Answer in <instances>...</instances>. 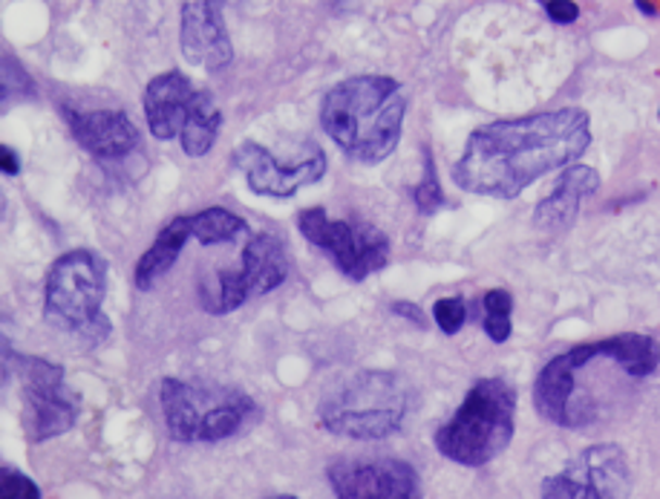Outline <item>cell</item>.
Returning <instances> with one entry per match:
<instances>
[{
	"instance_id": "25",
	"label": "cell",
	"mask_w": 660,
	"mask_h": 499,
	"mask_svg": "<svg viewBox=\"0 0 660 499\" xmlns=\"http://www.w3.org/2000/svg\"><path fill=\"white\" fill-rule=\"evenodd\" d=\"M545 15L551 17L554 24H574L580 17V7L574 0H548L545 3Z\"/></svg>"
},
{
	"instance_id": "18",
	"label": "cell",
	"mask_w": 660,
	"mask_h": 499,
	"mask_svg": "<svg viewBox=\"0 0 660 499\" xmlns=\"http://www.w3.org/2000/svg\"><path fill=\"white\" fill-rule=\"evenodd\" d=\"M219 127H223V111L208 90H200L193 99L191 116L182 127V136H179V148L185 151V156L200 159V156L211 153V148L217 144Z\"/></svg>"
},
{
	"instance_id": "3",
	"label": "cell",
	"mask_w": 660,
	"mask_h": 499,
	"mask_svg": "<svg viewBox=\"0 0 660 499\" xmlns=\"http://www.w3.org/2000/svg\"><path fill=\"white\" fill-rule=\"evenodd\" d=\"M517 431V389L487 375L468 389L450 422L435 431V450L461 468H485L502 457Z\"/></svg>"
},
{
	"instance_id": "23",
	"label": "cell",
	"mask_w": 660,
	"mask_h": 499,
	"mask_svg": "<svg viewBox=\"0 0 660 499\" xmlns=\"http://www.w3.org/2000/svg\"><path fill=\"white\" fill-rule=\"evenodd\" d=\"M433 318L444 335H456L468 321V306L461 297H442L433 304Z\"/></svg>"
},
{
	"instance_id": "26",
	"label": "cell",
	"mask_w": 660,
	"mask_h": 499,
	"mask_svg": "<svg viewBox=\"0 0 660 499\" xmlns=\"http://www.w3.org/2000/svg\"><path fill=\"white\" fill-rule=\"evenodd\" d=\"M393 312L402 315V318H407L410 323H416V327H421L424 330V315H421V309L412 304H404V300H398V304H393Z\"/></svg>"
},
{
	"instance_id": "13",
	"label": "cell",
	"mask_w": 660,
	"mask_h": 499,
	"mask_svg": "<svg viewBox=\"0 0 660 499\" xmlns=\"http://www.w3.org/2000/svg\"><path fill=\"white\" fill-rule=\"evenodd\" d=\"M179 47L188 64L205 73H223L234 61V43L226 26V0H185L179 15Z\"/></svg>"
},
{
	"instance_id": "27",
	"label": "cell",
	"mask_w": 660,
	"mask_h": 499,
	"mask_svg": "<svg viewBox=\"0 0 660 499\" xmlns=\"http://www.w3.org/2000/svg\"><path fill=\"white\" fill-rule=\"evenodd\" d=\"M0 156H3V174L7 177H15L17 170H21V159H17V153L9 148V144H3L0 148Z\"/></svg>"
},
{
	"instance_id": "12",
	"label": "cell",
	"mask_w": 660,
	"mask_h": 499,
	"mask_svg": "<svg viewBox=\"0 0 660 499\" xmlns=\"http://www.w3.org/2000/svg\"><path fill=\"white\" fill-rule=\"evenodd\" d=\"M334 497L412 499L421 494L416 468L404 459H338L327 468Z\"/></svg>"
},
{
	"instance_id": "1",
	"label": "cell",
	"mask_w": 660,
	"mask_h": 499,
	"mask_svg": "<svg viewBox=\"0 0 660 499\" xmlns=\"http://www.w3.org/2000/svg\"><path fill=\"white\" fill-rule=\"evenodd\" d=\"M588 144L592 121L580 107L491 121L468 136L453 182L468 194L513 200L545 174L574 165Z\"/></svg>"
},
{
	"instance_id": "22",
	"label": "cell",
	"mask_w": 660,
	"mask_h": 499,
	"mask_svg": "<svg viewBox=\"0 0 660 499\" xmlns=\"http://www.w3.org/2000/svg\"><path fill=\"white\" fill-rule=\"evenodd\" d=\"M412 203L421 214H435L444 205L442 185H439V177H435L433 153L430 151H424V179L412 188Z\"/></svg>"
},
{
	"instance_id": "4",
	"label": "cell",
	"mask_w": 660,
	"mask_h": 499,
	"mask_svg": "<svg viewBox=\"0 0 660 499\" xmlns=\"http://www.w3.org/2000/svg\"><path fill=\"white\" fill-rule=\"evenodd\" d=\"M410 410V389L395 373L364 370L320 398L318 419L332 436L378 442L393 436Z\"/></svg>"
},
{
	"instance_id": "10",
	"label": "cell",
	"mask_w": 660,
	"mask_h": 499,
	"mask_svg": "<svg viewBox=\"0 0 660 499\" xmlns=\"http://www.w3.org/2000/svg\"><path fill=\"white\" fill-rule=\"evenodd\" d=\"M632 491V471L620 445L600 442L566 462L560 474L543 483L545 499H611Z\"/></svg>"
},
{
	"instance_id": "11",
	"label": "cell",
	"mask_w": 660,
	"mask_h": 499,
	"mask_svg": "<svg viewBox=\"0 0 660 499\" xmlns=\"http://www.w3.org/2000/svg\"><path fill=\"white\" fill-rule=\"evenodd\" d=\"M240 174L245 177L249 188L257 196H271V200H289L301 188L315 185L327 177V156L318 148H309L303 159L283 162L275 153H268L263 144L243 142L231 156Z\"/></svg>"
},
{
	"instance_id": "9",
	"label": "cell",
	"mask_w": 660,
	"mask_h": 499,
	"mask_svg": "<svg viewBox=\"0 0 660 499\" xmlns=\"http://www.w3.org/2000/svg\"><path fill=\"white\" fill-rule=\"evenodd\" d=\"M292 271L289 248L275 234H254L245 243L240 269H223L217 274L214 292L202 289V309L211 315H231L251 297H263L285 283Z\"/></svg>"
},
{
	"instance_id": "17",
	"label": "cell",
	"mask_w": 660,
	"mask_h": 499,
	"mask_svg": "<svg viewBox=\"0 0 660 499\" xmlns=\"http://www.w3.org/2000/svg\"><path fill=\"white\" fill-rule=\"evenodd\" d=\"M191 238V214H179V217L167 222L165 229L156 234V240H153V246L136 263V289L151 292V289L165 278L167 271L174 269L179 254H182V248L188 246V240Z\"/></svg>"
},
{
	"instance_id": "2",
	"label": "cell",
	"mask_w": 660,
	"mask_h": 499,
	"mask_svg": "<svg viewBox=\"0 0 660 499\" xmlns=\"http://www.w3.org/2000/svg\"><path fill=\"white\" fill-rule=\"evenodd\" d=\"M407 99L393 76L343 78L320 102V125L360 165L390 159L402 142Z\"/></svg>"
},
{
	"instance_id": "20",
	"label": "cell",
	"mask_w": 660,
	"mask_h": 499,
	"mask_svg": "<svg viewBox=\"0 0 660 499\" xmlns=\"http://www.w3.org/2000/svg\"><path fill=\"white\" fill-rule=\"evenodd\" d=\"M482 312H485V332L487 338L494 344H505L513 332V323H510V312H513V297H510L508 289H491L485 297H482Z\"/></svg>"
},
{
	"instance_id": "5",
	"label": "cell",
	"mask_w": 660,
	"mask_h": 499,
	"mask_svg": "<svg viewBox=\"0 0 660 499\" xmlns=\"http://www.w3.org/2000/svg\"><path fill=\"white\" fill-rule=\"evenodd\" d=\"M160 407L170 439L179 445L231 439L259 413L254 398L240 389L182 379H162Z\"/></svg>"
},
{
	"instance_id": "21",
	"label": "cell",
	"mask_w": 660,
	"mask_h": 499,
	"mask_svg": "<svg viewBox=\"0 0 660 499\" xmlns=\"http://www.w3.org/2000/svg\"><path fill=\"white\" fill-rule=\"evenodd\" d=\"M35 87H33V78H29V73H26L21 64L15 61V55H3V61H0V95H3V102H12V99H24V95H33Z\"/></svg>"
},
{
	"instance_id": "7",
	"label": "cell",
	"mask_w": 660,
	"mask_h": 499,
	"mask_svg": "<svg viewBox=\"0 0 660 499\" xmlns=\"http://www.w3.org/2000/svg\"><path fill=\"white\" fill-rule=\"evenodd\" d=\"M17 370L21 381V419L29 445L59 439L78 422V396L69 389L64 367L38 356H17L3 341V375Z\"/></svg>"
},
{
	"instance_id": "16",
	"label": "cell",
	"mask_w": 660,
	"mask_h": 499,
	"mask_svg": "<svg viewBox=\"0 0 660 499\" xmlns=\"http://www.w3.org/2000/svg\"><path fill=\"white\" fill-rule=\"evenodd\" d=\"M600 188V174L588 165H569L545 200L536 203L534 226L543 231H562L578 220L580 205Z\"/></svg>"
},
{
	"instance_id": "15",
	"label": "cell",
	"mask_w": 660,
	"mask_h": 499,
	"mask_svg": "<svg viewBox=\"0 0 660 499\" xmlns=\"http://www.w3.org/2000/svg\"><path fill=\"white\" fill-rule=\"evenodd\" d=\"M196 93L200 90L179 69H167L144 87V119H148L153 139L170 142V139L182 136V127L191 116Z\"/></svg>"
},
{
	"instance_id": "19",
	"label": "cell",
	"mask_w": 660,
	"mask_h": 499,
	"mask_svg": "<svg viewBox=\"0 0 660 499\" xmlns=\"http://www.w3.org/2000/svg\"><path fill=\"white\" fill-rule=\"evenodd\" d=\"M193 240L202 246H223V243H234L240 234L249 231V222L240 214L228 212V208H205V212L191 214Z\"/></svg>"
},
{
	"instance_id": "8",
	"label": "cell",
	"mask_w": 660,
	"mask_h": 499,
	"mask_svg": "<svg viewBox=\"0 0 660 499\" xmlns=\"http://www.w3.org/2000/svg\"><path fill=\"white\" fill-rule=\"evenodd\" d=\"M297 229L355 283L390 263V238L364 220H332L323 208H306L297 214Z\"/></svg>"
},
{
	"instance_id": "6",
	"label": "cell",
	"mask_w": 660,
	"mask_h": 499,
	"mask_svg": "<svg viewBox=\"0 0 660 499\" xmlns=\"http://www.w3.org/2000/svg\"><path fill=\"white\" fill-rule=\"evenodd\" d=\"M107 295V263L87 248H73L52 263L43 280V318L55 330L84 335L87 341L104 338L110 330L101 312Z\"/></svg>"
},
{
	"instance_id": "28",
	"label": "cell",
	"mask_w": 660,
	"mask_h": 499,
	"mask_svg": "<svg viewBox=\"0 0 660 499\" xmlns=\"http://www.w3.org/2000/svg\"><path fill=\"white\" fill-rule=\"evenodd\" d=\"M635 3L640 12H646V15H652V17L660 15V0H635Z\"/></svg>"
},
{
	"instance_id": "24",
	"label": "cell",
	"mask_w": 660,
	"mask_h": 499,
	"mask_svg": "<svg viewBox=\"0 0 660 499\" xmlns=\"http://www.w3.org/2000/svg\"><path fill=\"white\" fill-rule=\"evenodd\" d=\"M0 497L3 499H41V488L33 483V479H26L21 471H15V468H3L0 471Z\"/></svg>"
},
{
	"instance_id": "14",
	"label": "cell",
	"mask_w": 660,
	"mask_h": 499,
	"mask_svg": "<svg viewBox=\"0 0 660 499\" xmlns=\"http://www.w3.org/2000/svg\"><path fill=\"white\" fill-rule=\"evenodd\" d=\"M67 125L84 151L101 162L127 159L142 144V136L125 111H67Z\"/></svg>"
}]
</instances>
